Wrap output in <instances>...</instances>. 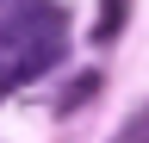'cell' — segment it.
Instances as JSON below:
<instances>
[{
  "label": "cell",
  "instance_id": "6da1fadb",
  "mask_svg": "<svg viewBox=\"0 0 149 143\" xmlns=\"http://www.w3.org/2000/svg\"><path fill=\"white\" fill-rule=\"evenodd\" d=\"M56 56H62V38H25V44H13V56L0 62V93L37 81L44 68H56Z\"/></svg>",
  "mask_w": 149,
  "mask_h": 143
},
{
  "label": "cell",
  "instance_id": "7a4b0ae2",
  "mask_svg": "<svg viewBox=\"0 0 149 143\" xmlns=\"http://www.w3.org/2000/svg\"><path fill=\"white\" fill-rule=\"evenodd\" d=\"M124 13H130L124 0H100V19H93V44H100V50H106V44L124 31Z\"/></svg>",
  "mask_w": 149,
  "mask_h": 143
},
{
  "label": "cell",
  "instance_id": "3957f363",
  "mask_svg": "<svg viewBox=\"0 0 149 143\" xmlns=\"http://www.w3.org/2000/svg\"><path fill=\"white\" fill-rule=\"evenodd\" d=\"M93 93H100V75H81V81H68V93L56 100V106H62V112H81V106H87Z\"/></svg>",
  "mask_w": 149,
  "mask_h": 143
},
{
  "label": "cell",
  "instance_id": "277c9868",
  "mask_svg": "<svg viewBox=\"0 0 149 143\" xmlns=\"http://www.w3.org/2000/svg\"><path fill=\"white\" fill-rule=\"evenodd\" d=\"M112 143H149V106H137V112L112 131Z\"/></svg>",
  "mask_w": 149,
  "mask_h": 143
}]
</instances>
